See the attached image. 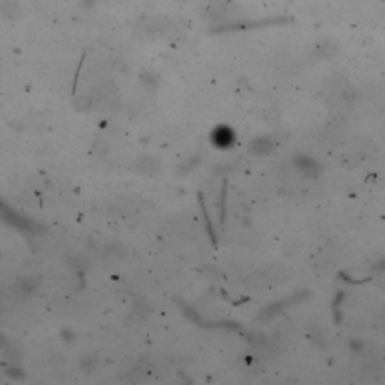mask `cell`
Masks as SVG:
<instances>
[{"mask_svg":"<svg viewBox=\"0 0 385 385\" xmlns=\"http://www.w3.org/2000/svg\"><path fill=\"white\" fill-rule=\"evenodd\" d=\"M293 164L296 166V169L299 172H302L307 176H313L319 172L318 163L309 155H296L295 160H293Z\"/></svg>","mask_w":385,"mask_h":385,"instance_id":"obj_2","label":"cell"},{"mask_svg":"<svg viewBox=\"0 0 385 385\" xmlns=\"http://www.w3.org/2000/svg\"><path fill=\"white\" fill-rule=\"evenodd\" d=\"M251 149L259 155H265V153L273 149V142L268 137H257L251 142Z\"/></svg>","mask_w":385,"mask_h":385,"instance_id":"obj_4","label":"cell"},{"mask_svg":"<svg viewBox=\"0 0 385 385\" xmlns=\"http://www.w3.org/2000/svg\"><path fill=\"white\" fill-rule=\"evenodd\" d=\"M18 5L15 0H3V2H0V17L3 18H15V15L18 14Z\"/></svg>","mask_w":385,"mask_h":385,"instance_id":"obj_3","label":"cell"},{"mask_svg":"<svg viewBox=\"0 0 385 385\" xmlns=\"http://www.w3.org/2000/svg\"><path fill=\"white\" fill-rule=\"evenodd\" d=\"M139 167H140V170H143V172H146V173H153V172L158 170V161L153 160V158H150V157H146V158L142 160V163H140Z\"/></svg>","mask_w":385,"mask_h":385,"instance_id":"obj_5","label":"cell"},{"mask_svg":"<svg viewBox=\"0 0 385 385\" xmlns=\"http://www.w3.org/2000/svg\"><path fill=\"white\" fill-rule=\"evenodd\" d=\"M235 140H237V136H235L234 130L226 125H220L211 133V142L214 143L215 147H220V149L232 147Z\"/></svg>","mask_w":385,"mask_h":385,"instance_id":"obj_1","label":"cell"}]
</instances>
